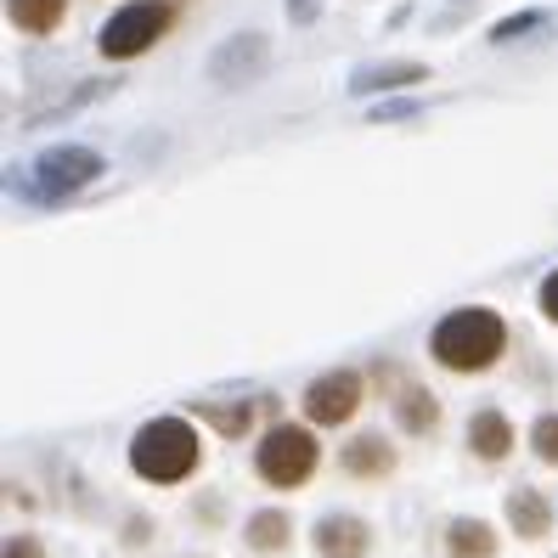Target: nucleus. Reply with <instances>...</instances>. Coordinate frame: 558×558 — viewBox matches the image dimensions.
Here are the masks:
<instances>
[{"instance_id": "nucleus-2", "label": "nucleus", "mask_w": 558, "mask_h": 558, "mask_svg": "<svg viewBox=\"0 0 558 558\" xmlns=\"http://www.w3.org/2000/svg\"><path fill=\"white\" fill-rule=\"evenodd\" d=\"M130 469H136L142 485H158V490L186 485L192 474L204 469L198 423H186V417H153V423H142V429L130 435Z\"/></svg>"}, {"instance_id": "nucleus-16", "label": "nucleus", "mask_w": 558, "mask_h": 558, "mask_svg": "<svg viewBox=\"0 0 558 558\" xmlns=\"http://www.w3.org/2000/svg\"><path fill=\"white\" fill-rule=\"evenodd\" d=\"M7 17L23 35H51V28L69 17V0H7Z\"/></svg>"}, {"instance_id": "nucleus-9", "label": "nucleus", "mask_w": 558, "mask_h": 558, "mask_svg": "<svg viewBox=\"0 0 558 558\" xmlns=\"http://www.w3.org/2000/svg\"><path fill=\"white\" fill-rule=\"evenodd\" d=\"M316 558H373V524L355 513H327L311 531Z\"/></svg>"}, {"instance_id": "nucleus-20", "label": "nucleus", "mask_w": 558, "mask_h": 558, "mask_svg": "<svg viewBox=\"0 0 558 558\" xmlns=\"http://www.w3.org/2000/svg\"><path fill=\"white\" fill-rule=\"evenodd\" d=\"M536 311L558 327V271H547V277H542V288H536Z\"/></svg>"}, {"instance_id": "nucleus-19", "label": "nucleus", "mask_w": 558, "mask_h": 558, "mask_svg": "<svg viewBox=\"0 0 558 558\" xmlns=\"http://www.w3.org/2000/svg\"><path fill=\"white\" fill-rule=\"evenodd\" d=\"M531 28H542V12H519V17H508V23H497L490 28V40H513V35H531Z\"/></svg>"}, {"instance_id": "nucleus-1", "label": "nucleus", "mask_w": 558, "mask_h": 558, "mask_svg": "<svg viewBox=\"0 0 558 558\" xmlns=\"http://www.w3.org/2000/svg\"><path fill=\"white\" fill-rule=\"evenodd\" d=\"M429 355H435V367H446L457 378L490 373L508 355V322H502V311H490V305H457V311H446L435 322V333H429Z\"/></svg>"}, {"instance_id": "nucleus-8", "label": "nucleus", "mask_w": 558, "mask_h": 558, "mask_svg": "<svg viewBox=\"0 0 558 558\" xmlns=\"http://www.w3.org/2000/svg\"><path fill=\"white\" fill-rule=\"evenodd\" d=\"M339 469H344L350 480H361V485H373V480H389V474L401 469V451H396V440L361 429V435H350V440L339 446Z\"/></svg>"}, {"instance_id": "nucleus-10", "label": "nucleus", "mask_w": 558, "mask_h": 558, "mask_svg": "<svg viewBox=\"0 0 558 558\" xmlns=\"http://www.w3.org/2000/svg\"><path fill=\"white\" fill-rule=\"evenodd\" d=\"M502 508H508V531H513L519 542H547L553 524H558L553 497H547V490H536V485H513Z\"/></svg>"}, {"instance_id": "nucleus-3", "label": "nucleus", "mask_w": 558, "mask_h": 558, "mask_svg": "<svg viewBox=\"0 0 558 558\" xmlns=\"http://www.w3.org/2000/svg\"><path fill=\"white\" fill-rule=\"evenodd\" d=\"M322 469V440L311 423H271L254 446V480L271 490H305Z\"/></svg>"}, {"instance_id": "nucleus-4", "label": "nucleus", "mask_w": 558, "mask_h": 558, "mask_svg": "<svg viewBox=\"0 0 558 558\" xmlns=\"http://www.w3.org/2000/svg\"><path fill=\"white\" fill-rule=\"evenodd\" d=\"M170 23H175V7H170V0H130V7H119V12L102 23L96 51H102L108 62H130V57L153 51L163 35H170Z\"/></svg>"}, {"instance_id": "nucleus-7", "label": "nucleus", "mask_w": 558, "mask_h": 558, "mask_svg": "<svg viewBox=\"0 0 558 558\" xmlns=\"http://www.w3.org/2000/svg\"><path fill=\"white\" fill-rule=\"evenodd\" d=\"M96 175H102V153H90V147H51V153H40L28 192L46 198V204L51 198H74V192L90 186Z\"/></svg>"}, {"instance_id": "nucleus-12", "label": "nucleus", "mask_w": 558, "mask_h": 558, "mask_svg": "<svg viewBox=\"0 0 558 558\" xmlns=\"http://www.w3.org/2000/svg\"><path fill=\"white\" fill-rule=\"evenodd\" d=\"M243 542H248V553H259V558H277V553L293 547V519H288L282 508H254L248 524H243Z\"/></svg>"}, {"instance_id": "nucleus-13", "label": "nucleus", "mask_w": 558, "mask_h": 558, "mask_svg": "<svg viewBox=\"0 0 558 558\" xmlns=\"http://www.w3.org/2000/svg\"><path fill=\"white\" fill-rule=\"evenodd\" d=\"M259 62H266V40L259 35H238L232 46H220L215 57H209V80L215 85H238L243 74H254Z\"/></svg>"}, {"instance_id": "nucleus-22", "label": "nucleus", "mask_w": 558, "mask_h": 558, "mask_svg": "<svg viewBox=\"0 0 558 558\" xmlns=\"http://www.w3.org/2000/svg\"><path fill=\"white\" fill-rule=\"evenodd\" d=\"M288 12L300 17V23H311V17H316V0H288Z\"/></svg>"}, {"instance_id": "nucleus-5", "label": "nucleus", "mask_w": 558, "mask_h": 558, "mask_svg": "<svg viewBox=\"0 0 558 558\" xmlns=\"http://www.w3.org/2000/svg\"><path fill=\"white\" fill-rule=\"evenodd\" d=\"M361 401H367V373H355V367H333V373H322L305 384V423L311 429H339V423H355Z\"/></svg>"}, {"instance_id": "nucleus-14", "label": "nucleus", "mask_w": 558, "mask_h": 558, "mask_svg": "<svg viewBox=\"0 0 558 558\" xmlns=\"http://www.w3.org/2000/svg\"><path fill=\"white\" fill-rule=\"evenodd\" d=\"M502 542L485 519H451L446 524V558H497Z\"/></svg>"}, {"instance_id": "nucleus-18", "label": "nucleus", "mask_w": 558, "mask_h": 558, "mask_svg": "<svg viewBox=\"0 0 558 558\" xmlns=\"http://www.w3.org/2000/svg\"><path fill=\"white\" fill-rule=\"evenodd\" d=\"M531 451H536V463L558 469V412H542L531 423Z\"/></svg>"}, {"instance_id": "nucleus-15", "label": "nucleus", "mask_w": 558, "mask_h": 558, "mask_svg": "<svg viewBox=\"0 0 558 558\" xmlns=\"http://www.w3.org/2000/svg\"><path fill=\"white\" fill-rule=\"evenodd\" d=\"M417 80H429L423 62H373V69H355L350 90L355 96H373V90H396V85H417Z\"/></svg>"}, {"instance_id": "nucleus-17", "label": "nucleus", "mask_w": 558, "mask_h": 558, "mask_svg": "<svg viewBox=\"0 0 558 558\" xmlns=\"http://www.w3.org/2000/svg\"><path fill=\"white\" fill-rule=\"evenodd\" d=\"M198 412H204V423H215V435H226V440H243V435L254 429V417H259V401H226V407L204 401Z\"/></svg>"}, {"instance_id": "nucleus-11", "label": "nucleus", "mask_w": 558, "mask_h": 558, "mask_svg": "<svg viewBox=\"0 0 558 558\" xmlns=\"http://www.w3.org/2000/svg\"><path fill=\"white\" fill-rule=\"evenodd\" d=\"M469 457H480L485 469H502L508 457H513V423L497 412V407H485V412H474L469 417Z\"/></svg>"}, {"instance_id": "nucleus-21", "label": "nucleus", "mask_w": 558, "mask_h": 558, "mask_svg": "<svg viewBox=\"0 0 558 558\" xmlns=\"http://www.w3.org/2000/svg\"><path fill=\"white\" fill-rule=\"evenodd\" d=\"M7 558H46L40 536H7Z\"/></svg>"}, {"instance_id": "nucleus-6", "label": "nucleus", "mask_w": 558, "mask_h": 558, "mask_svg": "<svg viewBox=\"0 0 558 558\" xmlns=\"http://www.w3.org/2000/svg\"><path fill=\"white\" fill-rule=\"evenodd\" d=\"M373 384H378V396H389V407H396V423H401L407 435L423 440V435L440 429V401H435V389L423 384V378L401 373L396 361H389V367L378 361V367H373Z\"/></svg>"}]
</instances>
